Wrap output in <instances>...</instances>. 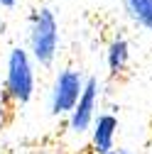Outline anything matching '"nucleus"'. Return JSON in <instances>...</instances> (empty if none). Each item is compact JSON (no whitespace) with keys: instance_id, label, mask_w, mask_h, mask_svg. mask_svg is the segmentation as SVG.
<instances>
[{"instance_id":"obj_1","label":"nucleus","mask_w":152,"mask_h":154,"mask_svg":"<svg viewBox=\"0 0 152 154\" xmlns=\"http://www.w3.org/2000/svg\"><path fill=\"white\" fill-rule=\"evenodd\" d=\"M59 42H62V34H59L56 12L49 5L34 8L27 20V51L32 54L34 64L42 69H49L56 61Z\"/></svg>"},{"instance_id":"obj_2","label":"nucleus","mask_w":152,"mask_h":154,"mask_svg":"<svg viewBox=\"0 0 152 154\" xmlns=\"http://www.w3.org/2000/svg\"><path fill=\"white\" fill-rule=\"evenodd\" d=\"M5 98L15 105H27L37 88L34 59L25 47H12L5 59Z\"/></svg>"},{"instance_id":"obj_3","label":"nucleus","mask_w":152,"mask_h":154,"mask_svg":"<svg viewBox=\"0 0 152 154\" xmlns=\"http://www.w3.org/2000/svg\"><path fill=\"white\" fill-rule=\"evenodd\" d=\"M84 86H86V79L79 69H71V66L62 69L54 76V83L49 91V112L56 115V118L59 115H71L81 100Z\"/></svg>"},{"instance_id":"obj_4","label":"nucleus","mask_w":152,"mask_h":154,"mask_svg":"<svg viewBox=\"0 0 152 154\" xmlns=\"http://www.w3.org/2000/svg\"><path fill=\"white\" fill-rule=\"evenodd\" d=\"M98 95H101V83L96 76H88L84 93H81V100L79 105L74 108V112L69 115V130L74 134H84L93 127L96 122V105H98Z\"/></svg>"},{"instance_id":"obj_5","label":"nucleus","mask_w":152,"mask_h":154,"mask_svg":"<svg viewBox=\"0 0 152 154\" xmlns=\"http://www.w3.org/2000/svg\"><path fill=\"white\" fill-rule=\"evenodd\" d=\"M116 132H118V118L113 112L96 115V122L91 127V147L96 154H110L116 149Z\"/></svg>"},{"instance_id":"obj_6","label":"nucleus","mask_w":152,"mask_h":154,"mask_svg":"<svg viewBox=\"0 0 152 154\" xmlns=\"http://www.w3.org/2000/svg\"><path fill=\"white\" fill-rule=\"evenodd\" d=\"M130 64V42L123 34H116L106 47V66L110 76H120Z\"/></svg>"},{"instance_id":"obj_7","label":"nucleus","mask_w":152,"mask_h":154,"mask_svg":"<svg viewBox=\"0 0 152 154\" xmlns=\"http://www.w3.org/2000/svg\"><path fill=\"white\" fill-rule=\"evenodd\" d=\"M120 8L135 27L152 34V0H120Z\"/></svg>"},{"instance_id":"obj_8","label":"nucleus","mask_w":152,"mask_h":154,"mask_svg":"<svg viewBox=\"0 0 152 154\" xmlns=\"http://www.w3.org/2000/svg\"><path fill=\"white\" fill-rule=\"evenodd\" d=\"M17 5H20V0H0V8L3 10H15Z\"/></svg>"},{"instance_id":"obj_9","label":"nucleus","mask_w":152,"mask_h":154,"mask_svg":"<svg viewBox=\"0 0 152 154\" xmlns=\"http://www.w3.org/2000/svg\"><path fill=\"white\" fill-rule=\"evenodd\" d=\"M110 154H132V152H130V149H125V147H118V149H113Z\"/></svg>"},{"instance_id":"obj_10","label":"nucleus","mask_w":152,"mask_h":154,"mask_svg":"<svg viewBox=\"0 0 152 154\" xmlns=\"http://www.w3.org/2000/svg\"><path fill=\"white\" fill-rule=\"evenodd\" d=\"M5 125V108H3V103H0V127Z\"/></svg>"},{"instance_id":"obj_11","label":"nucleus","mask_w":152,"mask_h":154,"mask_svg":"<svg viewBox=\"0 0 152 154\" xmlns=\"http://www.w3.org/2000/svg\"><path fill=\"white\" fill-rule=\"evenodd\" d=\"M3 98H5V86L0 83V100H3Z\"/></svg>"}]
</instances>
